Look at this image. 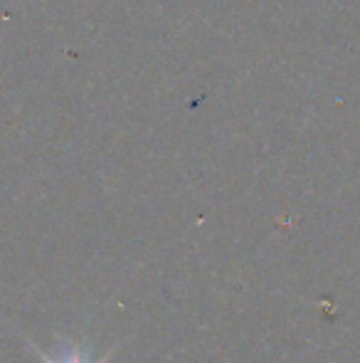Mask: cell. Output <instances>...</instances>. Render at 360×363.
I'll list each match as a JSON object with an SVG mask.
<instances>
[{"mask_svg": "<svg viewBox=\"0 0 360 363\" xmlns=\"http://www.w3.org/2000/svg\"><path fill=\"white\" fill-rule=\"evenodd\" d=\"M25 344H28L30 349H33V354L37 356V359L42 361V363H109L111 356L116 354V349H111L106 356H99V359H96V361H91L87 351H84V349H79V346H74V344H69V346H64V351L57 356V359H52V356H47L42 349H37V346H35L33 341H28V339H25Z\"/></svg>", "mask_w": 360, "mask_h": 363, "instance_id": "cell-1", "label": "cell"}]
</instances>
